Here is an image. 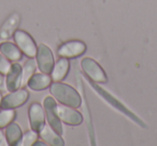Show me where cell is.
<instances>
[{
    "label": "cell",
    "instance_id": "obj_14",
    "mask_svg": "<svg viewBox=\"0 0 157 146\" xmlns=\"http://www.w3.org/2000/svg\"><path fill=\"white\" fill-rule=\"evenodd\" d=\"M40 137L45 142L46 144L52 146H63L65 142H63V137L59 133H57L54 129L51 126H46L44 125L43 128L40 130Z\"/></svg>",
    "mask_w": 157,
    "mask_h": 146
},
{
    "label": "cell",
    "instance_id": "obj_4",
    "mask_svg": "<svg viewBox=\"0 0 157 146\" xmlns=\"http://www.w3.org/2000/svg\"><path fill=\"white\" fill-rule=\"evenodd\" d=\"M44 111H45V116L48 120L50 126L59 134H63V124L57 113V103L55 101V98L53 97H46L43 101Z\"/></svg>",
    "mask_w": 157,
    "mask_h": 146
},
{
    "label": "cell",
    "instance_id": "obj_20",
    "mask_svg": "<svg viewBox=\"0 0 157 146\" xmlns=\"http://www.w3.org/2000/svg\"><path fill=\"white\" fill-rule=\"evenodd\" d=\"M38 133L35 130H28L27 132H25V134H23L22 141H21L20 145L23 146H31L35 145V143L38 141Z\"/></svg>",
    "mask_w": 157,
    "mask_h": 146
},
{
    "label": "cell",
    "instance_id": "obj_11",
    "mask_svg": "<svg viewBox=\"0 0 157 146\" xmlns=\"http://www.w3.org/2000/svg\"><path fill=\"white\" fill-rule=\"evenodd\" d=\"M23 67L18 62L12 63L6 77V87L9 92H13L22 87Z\"/></svg>",
    "mask_w": 157,
    "mask_h": 146
},
{
    "label": "cell",
    "instance_id": "obj_1",
    "mask_svg": "<svg viewBox=\"0 0 157 146\" xmlns=\"http://www.w3.org/2000/svg\"><path fill=\"white\" fill-rule=\"evenodd\" d=\"M50 92L60 104L68 105L74 109L81 107L82 99L78 92L68 84H65L63 82H54L51 84Z\"/></svg>",
    "mask_w": 157,
    "mask_h": 146
},
{
    "label": "cell",
    "instance_id": "obj_12",
    "mask_svg": "<svg viewBox=\"0 0 157 146\" xmlns=\"http://www.w3.org/2000/svg\"><path fill=\"white\" fill-rule=\"evenodd\" d=\"M20 23H21L20 14L16 13V12L12 13L5 21L2 26L0 27V39L3 40V41H7L12 36H14L15 31L17 30V27L20 26Z\"/></svg>",
    "mask_w": 157,
    "mask_h": 146
},
{
    "label": "cell",
    "instance_id": "obj_13",
    "mask_svg": "<svg viewBox=\"0 0 157 146\" xmlns=\"http://www.w3.org/2000/svg\"><path fill=\"white\" fill-rule=\"evenodd\" d=\"M52 84V77L48 73H35L28 81V87L33 92H42L48 89Z\"/></svg>",
    "mask_w": 157,
    "mask_h": 146
},
{
    "label": "cell",
    "instance_id": "obj_21",
    "mask_svg": "<svg viewBox=\"0 0 157 146\" xmlns=\"http://www.w3.org/2000/svg\"><path fill=\"white\" fill-rule=\"evenodd\" d=\"M11 60L7 58L5 55H2L0 53V73H2L3 75H7V73L9 72L10 68H11L12 63L10 62Z\"/></svg>",
    "mask_w": 157,
    "mask_h": 146
},
{
    "label": "cell",
    "instance_id": "obj_3",
    "mask_svg": "<svg viewBox=\"0 0 157 146\" xmlns=\"http://www.w3.org/2000/svg\"><path fill=\"white\" fill-rule=\"evenodd\" d=\"M13 38L14 41H15V44L22 51L23 54L26 55L29 58H33V57L37 56L38 46L36 44V41L33 40V38L28 32L17 29L15 31V33H14Z\"/></svg>",
    "mask_w": 157,
    "mask_h": 146
},
{
    "label": "cell",
    "instance_id": "obj_5",
    "mask_svg": "<svg viewBox=\"0 0 157 146\" xmlns=\"http://www.w3.org/2000/svg\"><path fill=\"white\" fill-rule=\"evenodd\" d=\"M86 44L83 41L80 40H71V41H67L63 43L59 46L57 54L59 57H65V58L71 59L80 57L86 52Z\"/></svg>",
    "mask_w": 157,
    "mask_h": 146
},
{
    "label": "cell",
    "instance_id": "obj_15",
    "mask_svg": "<svg viewBox=\"0 0 157 146\" xmlns=\"http://www.w3.org/2000/svg\"><path fill=\"white\" fill-rule=\"evenodd\" d=\"M70 69V63L68 61V58L60 57L58 60L55 62L54 68H53L51 74H52V80L55 82H61L66 79L68 75V72Z\"/></svg>",
    "mask_w": 157,
    "mask_h": 146
},
{
    "label": "cell",
    "instance_id": "obj_19",
    "mask_svg": "<svg viewBox=\"0 0 157 146\" xmlns=\"http://www.w3.org/2000/svg\"><path fill=\"white\" fill-rule=\"evenodd\" d=\"M16 112L14 109H3L2 111H0V129H3L13 122L15 119Z\"/></svg>",
    "mask_w": 157,
    "mask_h": 146
},
{
    "label": "cell",
    "instance_id": "obj_18",
    "mask_svg": "<svg viewBox=\"0 0 157 146\" xmlns=\"http://www.w3.org/2000/svg\"><path fill=\"white\" fill-rule=\"evenodd\" d=\"M36 69H37V62L33 58H30L25 62L24 67H23V81L22 86H25L28 84V81L30 77L35 74Z\"/></svg>",
    "mask_w": 157,
    "mask_h": 146
},
{
    "label": "cell",
    "instance_id": "obj_6",
    "mask_svg": "<svg viewBox=\"0 0 157 146\" xmlns=\"http://www.w3.org/2000/svg\"><path fill=\"white\" fill-rule=\"evenodd\" d=\"M37 66L43 73H51L55 65V58L51 48L45 44H40L37 51Z\"/></svg>",
    "mask_w": 157,
    "mask_h": 146
},
{
    "label": "cell",
    "instance_id": "obj_22",
    "mask_svg": "<svg viewBox=\"0 0 157 146\" xmlns=\"http://www.w3.org/2000/svg\"><path fill=\"white\" fill-rule=\"evenodd\" d=\"M6 89H7V87H6V79L2 73H0V92Z\"/></svg>",
    "mask_w": 157,
    "mask_h": 146
},
{
    "label": "cell",
    "instance_id": "obj_2",
    "mask_svg": "<svg viewBox=\"0 0 157 146\" xmlns=\"http://www.w3.org/2000/svg\"><path fill=\"white\" fill-rule=\"evenodd\" d=\"M81 67L83 72L90 77V81L97 84H103L108 82V77L105 70L96 60L92 58H84L81 61Z\"/></svg>",
    "mask_w": 157,
    "mask_h": 146
},
{
    "label": "cell",
    "instance_id": "obj_17",
    "mask_svg": "<svg viewBox=\"0 0 157 146\" xmlns=\"http://www.w3.org/2000/svg\"><path fill=\"white\" fill-rule=\"evenodd\" d=\"M0 53L11 61H20L23 57V53L18 46L9 41L0 43Z\"/></svg>",
    "mask_w": 157,
    "mask_h": 146
},
{
    "label": "cell",
    "instance_id": "obj_23",
    "mask_svg": "<svg viewBox=\"0 0 157 146\" xmlns=\"http://www.w3.org/2000/svg\"><path fill=\"white\" fill-rule=\"evenodd\" d=\"M5 141H7V140L5 139V137H3L1 131H0V145H6V144H8V143H6Z\"/></svg>",
    "mask_w": 157,
    "mask_h": 146
},
{
    "label": "cell",
    "instance_id": "obj_7",
    "mask_svg": "<svg viewBox=\"0 0 157 146\" xmlns=\"http://www.w3.org/2000/svg\"><path fill=\"white\" fill-rule=\"evenodd\" d=\"M29 92L25 88H18L16 90H13L10 94L6 95L2 98L1 107L2 109H16L21 107L28 101Z\"/></svg>",
    "mask_w": 157,
    "mask_h": 146
},
{
    "label": "cell",
    "instance_id": "obj_24",
    "mask_svg": "<svg viewBox=\"0 0 157 146\" xmlns=\"http://www.w3.org/2000/svg\"><path fill=\"white\" fill-rule=\"evenodd\" d=\"M2 95H1V92H0V107H1V102H2Z\"/></svg>",
    "mask_w": 157,
    "mask_h": 146
},
{
    "label": "cell",
    "instance_id": "obj_16",
    "mask_svg": "<svg viewBox=\"0 0 157 146\" xmlns=\"http://www.w3.org/2000/svg\"><path fill=\"white\" fill-rule=\"evenodd\" d=\"M5 135H6V140H7L8 145L16 146V145H20L21 141H22L23 131L17 124L11 122V124L6 127Z\"/></svg>",
    "mask_w": 157,
    "mask_h": 146
},
{
    "label": "cell",
    "instance_id": "obj_8",
    "mask_svg": "<svg viewBox=\"0 0 157 146\" xmlns=\"http://www.w3.org/2000/svg\"><path fill=\"white\" fill-rule=\"evenodd\" d=\"M90 85L93 86V88H94L95 90H97V92H98V94L100 95V96L102 97L105 100H107L108 102H109L110 104L112 105V107H114L115 109H117L120 112H122L123 114H125V115L128 116L129 118H131L132 120H135V122H137L138 125H140V126H142V127H144V128H145V125H144V122H142L140 118H138L137 116H136L135 114L132 113V112L129 111V110L127 109L126 107H124V105H123L122 103L120 102V101H117L115 98H113L111 95L108 94L107 92H105V90H103L101 87H99V86L97 85V83H95V82H93V81H90Z\"/></svg>",
    "mask_w": 157,
    "mask_h": 146
},
{
    "label": "cell",
    "instance_id": "obj_10",
    "mask_svg": "<svg viewBox=\"0 0 157 146\" xmlns=\"http://www.w3.org/2000/svg\"><path fill=\"white\" fill-rule=\"evenodd\" d=\"M29 122L33 130L40 132L45 125V111L40 103L35 102L29 107Z\"/></svg>",
    "mask_w": 157,
    "mask_h": 146
},
{
    "label": "cell",
    "instance_id": "obj_9",
    "mask_svg": "<svg viewBox=\"0 0 157 146\" xmlns=\"http://www.w3.org/2000/svg\"><path fill=\"white\" fill-rule=\"evenodd\" d=\"M57 113L63 124L69 126H78L83 122V116L78 113L74 107H68V105H57Z\"/></svg>",
    "mask_w": 157,
    "mask_h": 146
}]
</instances>
